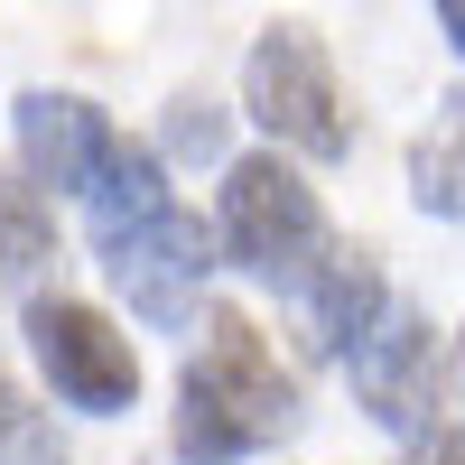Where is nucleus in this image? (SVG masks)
Here are the masks:
<instances>
[{
    "instance_id": "12",
    "label": "nucleus",
    "mask_w": 465,
    "mask_h": 465,
    "mask_svg": "<svg viewBox=\"0 0 465 465\" xmlns=\"http://www.w3.org/2000/svg\"><path fill=\"white\" fill-rule=\"evenodd\" d=\"M0 465H65V438L56 419H37L10 381H0Z\"/></svg>"
},
{
    "instance_id": "11",
    "label": "nucleus",
    "mask_w": 465,
    "mask_h": 465,
    "mask_svg": "<svg viewBox=\"0 0 465 465\" xmlns=\"http://www.w3.org/2000/svg\"><path fill=\"white\" fill-rule=\"evenodd\" d=\"M47 261H56V214L37 205V177L0 186V270H10V280H37Z\"/></svg>"
},
{
    "instance_id": "8",
    "label": "nucleus",
    "mask_w": 465,
    "mask_h": 465,
    "mask_svg": "<svg viewBox=\"0 0 465 465\" xmlns=\"http://www.w3.org/2000/svg\"><path fill=\"white\" fill-rule=\"evenodd\" d=\"M307 326H317L326 354H354V344L381 326V270L363 252H326L307 270Z\"/></svg>"
},
{
    "instance_id": "2",
    "label": "nucleus",
    "mask_w": 465,
    "mask_h": 465,
    "mask_svg": "<svg viewBox=\"0 0 465 465\" xmlns=\"http://www.w3.org/2000/svg\"><path fill=\"white\" fill-rule=\"evenodd\" d=\"M223 252L270 289H307V270L326 261V214L317 186L280 159H232L223 177Z\"/></svg>"
},
{
    "instance_id": "4",
    "label": "nucleus",
    "mask_w": 465,
    "mask_h": 465,
    "mask_svg": "<svg viewBox=\"0 0 465 465\" xmlns=\"http://www.w3.org/2000/svg\"><path fill=\"white\" fill-rule=\"evenodd\" d=\"M103 270H112V289L131 298V317L186 326V317H196V298H205L214 252H205V223H196V214L159 205V214H140V223H122V232H103Z\"/></svg>"
},
{
    "instance_id": "15",
    "label": "nucleus",
    "mask_w": 465,
    "mask_h": 465,
    "mask_svg": "<svg viewBox=\"0 0 465 465\" xmlns=\"http://www.w3.org/2000/svg\"><path fill=\"white\" fill-rule=\"evenodd\" d=\"M438 19H447V37H456V56H465V0H438Z\"/></svg>"
},
{
    "instance_id": "1",
    "label": "nucleus",
    "mask_w": 465,
    "mask_h": 465,
    "mask_svg": "<svg viewBox=\"0 0 465 465\" xmlns=\"http://www.w3.org/2000/svg\"><path fill=\"white\" fill-rule=\"evenodd\" d=\"M289 429H298V381L261 354L252 317L205 307V354H186L177 372V447L196 465H232L280 447Z\"/></svg>"
},
{
    "instance_id": "5",
    "label": "nucleus",
    "mask_w": 465,
    "mask_h": 465,
    "mask_svg": "<svg viewBox=\"0 0 465 465\" xmlns=\"http://www.w3.org/2000/svg\"><path fill=\"white\" fill-rule=\"evenodd\" d=\"M28 354L37 372L56 381V401L65 410H131L140 401V354H131V335H112V317H94V307H74V298H37L28 307Z\"/></svg>"
},
{
    "instance_id": "7",
    "label": "nucleus",
    "mask_w": 465,
    "mask_h": 465,
    "mask_svg": "<svg viewBox=\"0 0 465 465\" xmlns=\"http://www.w3.org/2000/svg\"><path fill=\"white\" fill-rule=\"evenodd\" d=\"M19 168L37 186H94L103 159H112V122L74 94H19Z\"/></svg>"
},
{
    "instance_id": "13",
    "label": "nucleus",
    "mask_w": 465,
    "mask_h": 465,
    "mask_svg": "<svg viewBox=\"0 0 465 465\" xmlns=\"http://www.w3.org/2000/svg\"><path fill=\"white\" fill-rule=\"evenodd\" d=\"M168 149L177 159H223V112L205 94H177L168 103Z\"/></svg>"
},
{
    "instance_id": "10",
    "label": "nucleus",
    "mask_w": 465,
    "mask_h": 465,
    "mask_svg": "<svg viewBox=\"0 0 465 465\" xmlns=\"http://www.w3.org/2000/svg\"><path fill=\"white\" fill-rule=\"evenodd\" d=\"M84 196H94V242H103V232H122V223H140V214H159V205H168V186H159V159H149V149L112 140V159H103V177L84 186Z\"/></svg>"
},
{
    "instance_id": "14",
    "label": "nucleus",
    "mask_w": 465,
    "mask_h": 465,
    "mask_svg": "<svg viewBox=\"0 0 465 465\" xmlns=\"http://www.w3.org/2000/svg\"><path fill=\"white\" fill-rule=\"evenodd\" d=\"M410 465H465V429H429Z\"/></svg>"
},
{
    "instance_id": "3",
    "label": "nucleus",
    "mask_w": 465,
    "mask_h": 465,
    "mask_svg": "<svg viewBox=\"0 0 465 465\" xmlns=\"http://www.w3.org/2000/svg\"><path fill=\"white\" fill-rule=\"evenodd\" d=\"M242 94H252V122H261L270 140L307 149V159H344V149H354L317 28H298V19L261 28V37H252V65H242Z\"/></svg>"
},
{
    "instance_id": "9",
    "label": "nucleus",
    "mask_w": 465,
    "mask_h": 465,
    "mask_svg": "<svg viewBox=\"0 0 465 465\" xmlns=\"http://www.w3.org/2000/svg\"><path fill=\"white\" fill-rule=\"evenodd\" d=\"M410 196H419V214L465 223V94H438L429 131L410 149Z\"/></svg>"
},
{
    "instance_id": "6",
    "label": "nucleus",
    "mask_w": 465,
    "mask_h": 465,
    "mask_svg": "<svg viewBox=\"0 0 465 465\" xmlns=\"http://www.w3.org/2000/svg\"><path fill=\"white\" fill-rule=\"evenodd\" d=\"M354 391L381 429H438V344L419 317H381L354 344Z\"/></svg>"
}]
</instances>
